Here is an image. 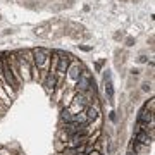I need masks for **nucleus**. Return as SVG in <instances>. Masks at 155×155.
Instances as JSON below:
<instances>
[{
    "label": "nucleus",
    "instance_id": "1",
    "mask_svg": "<svg viewBox=\"0 0 155 155\" xmlns=\"http://www.w3.org/2000/svg\"><path fill=\"white\" fill-rule=\"evenodd\" d=\"M33 62L40 71H48L50 67V55L52 52L48 48H33Z\"/></svg>",
    "mask_w": 155,
    "mask_h": 155
},
{
    "label": "nucleus",
    "instance_id": "2",
    "mask_svg": "<svg viewBox=\"0 0 155 155\" xmlns=\"http://www.w3.org/2000/svg\"><path fill=\"white\" fill-rule=\"evenodd\" d=\"M91 81H93V76L90 74L88 69H84L83 67L81 76L78 78V81H76V88H74V91H76V93H84V91H88Z\"/></svg>",
    "mask_w": 155,
    "mask_h": 155
},
{
    "label": "nucleus",
    "instance_id": "3",
    "mask_svg": "<svg viewBox=\"0 0 155 155\" xmlns=\"http://www.w3.org/2000/svg\"><path fill=\"white\" fill-rule=\"evenodd\" d=\"M69 64H71L69 55H67L66 52L59 50V62H57V71H55L57 76H66V71H67V67H69Z\"/></svg>",
    "mask_w": 155,
    "mask_h": 155
},
{
    "label": "nucleus",
    "instance_id": "4",
    "mask_svg": "<svg viewBox=\"0 0 155 155\" xmlns=\"http://www.w3.org/2000/svg\"><path fill=\"white\" fill-rule=\"evenodd\" d=\"M81 71H83V64L79 61H71L69 67H67V78L71 79V81H78V78L81 76Z\"/></svg>",
    "mask_w": 155,
    "mask_h": 155
},
{
    "label": "nucleus",
    "instance_id": "5",
    "mask_svg": "<svg viewBox=\"0 0 155 155\" xmlns=\"http://www.w3.org/2000/svg\"><path fill=\"white\" fill-rule=\"evenodd\" d=\"M67 28H69V36L74 40H79L86 31L83 24H78V22H67Z\"/></svg>",
    "mask_w": 155,
    "mask_h": 155
},
{
    "label": "nucleus",
    "instance_id": "6",
    "mask_svg": "<svg viewBox=\"0 0 155 155\" xmlns=\"http://www.w3.org/2000/svg\"><path fill=\"white\" fill-rule=\"evenodd\" d=\"M55 84H57V74H54V72H48L47 74V78H45L43 81V86L45 90H47V93H54L55 91Z\"/></svg>",
    "mask_w": 155,
    "mask_h": 155
},
{
    "label": "nucleus",
    "instance_id": "7",
    "mask_svg": "<svg viewBox=\"0 0 155 155\" xmlns=\"http://www.w3.org/2000/svg\"><path fill=\"white\" fill-rule=\"evenodd\" d=\"M84 114H86V121L90 122H93L97 121V119H100V110H98V107L97 105H88L86 109H84Z\"/></svg>",
    "mask_w": 155,
    "mask_h": 155
},
{
    "label": "nucleus",
    "instance_id": "8",
    "mask_svg": "<svg viewBox=\"0 0 155 155\" xmlns=\"http://www.w3.org/2000/svg\"><path fill=\"white\" fill-rule=\"evenodd\" d=\"M133 140H134V141H138V143H141V145H147V147H150V145H152V141H153V138H152V136H148L145 131L133 133Z\"/></svg>",
    "mask_w": 155,
    "mask_h": 155
},
{
    "label": "nucleus",
    "instance_id": "9",
    "mask_svg": "<svg viewBox=\"0 0 155 155\" xmlns=\"http://www.w3.org/2000/svg\"><path fill=\"white\" fill-rule=\"evenodd\" d=\"M114 64H116V67H122L124 66V62H126L127 59V52L126 50H121V48H117L116 52H114Z\"/></svg>",
    "mask_w": 155,
    "mask_h": 155
},
{
    "label": "nucleus",
    "instance_id": "10",
    "mask_svg": "<svg viewBox=\"0 0 155 155\" xmlns=\"http://www.w3.org/2000/svg\"><path fill=\"white\" fill-rule=\"evenodd\" d=\"M129 148L133 150L134 153H138V155H147L150 152V147H147V145H141V143H138V141H131V147Z\"/></svg>",
    "mask_w": 155,
    "mask_h": 155
},
{
    "label": "nucleus",
    "instance_id": "11",
    "mask_svg": "<svg viewBox=\"0 0 155 155\" xmlns=\"http://www.w3.org/2000/svg\"><path fill=\"white\" fill-rule=\"evenodd\" d=\"M136 121L145 122V124H153V114H150L148 110L141 109V110L138 112V119H136Z\"/></svg>",
    "mask_w": 155,
    "mask_h": 155
},
{
    "label": "nucleus",
    "instance_id": "12",
    "mask_svg": "<svg viewBox=\"0 0 155 155\" xmlns=\"http://www.w3.org/2000/svg\"><path fill=\"white\" fill-rule=\"evenodd\" d=\"M21 5L24 9H29V11H40V9H43V7L40 5L38 0H22Z\"/></svg>",
    "mask_w": 155,
    "mask_h": 155
},
{
    "label": "nucleus",
    "instance_id": "13",
    "mask_svg": "<svg viewBox=\"0 0 155 155\" xmlns=\"http://www.w3.org/2000/svg\"><path fill=\"white\" fill-rule=\"evenodd\" d=\"M104 86H105L107 102H109V104H114V84H112V81H107V83H104Z\"/></svg>",
    "mask_w": 155,
    "mask_h": 155
},
{
    "label": "nucleus",
    "instance_id": "14",
    "mask_svg": "<svg viewBox=\"0 0 155 155\" xmlns=\"http://www.w3.org/2000/svg\"><path fill=\"white\" fill-rule=\"evenodd\" d=\"M83 150H84V147H78V148H74V147H66L61 153H57V155H79Z\"/></svg>",
    "mask_w": 155,
    "mask_h": 155
},
{
    "label": "nucleus",
    "instance_id": "15",
    "mask_svg": "<svg viewBox=\"0 0 155 155\" xmlns=\"http://www.w3.org/2000/svg\"><path fill=\"white\" fill-rule=\"evenodd\" d=\"M126 86L127 90H134L136 86H138V76H129L126 81Z\"/></svg>",
    "mask_w": 155,
    "mask_h": 155
},
{
    "label": "nucleus",
    "instance_id": "16",
    "mask_svg": "<svg viewBox=\"0 0 155 155\" xmlns=\"http://www.w3.org/2000/svg\"><path fill=\"white\" fill-rule=\"evenodd\" d=\"M140 98H141V91H140V90H133L131 95H129V102H131V104H138Z\"/></svg>",
    "mask_w": 155,
    "mask_h": 155
},
{
    "label": "nucleus",
    "instance_id": "17",
    "mask_svg": "<svg viewBox=\"0 0 155 155\" xmlns=\"http://www.w3.org/2000/svg\"><path fill=\"white\" fill-rule=\"evenodd\" d=\"M48 11L50 12H61V11H64V4L62 2H54L52 5H48Z\"/></svg>",
    "mask_w": 155,
    "mask_h": 155
},
{
    "label": "nucleus",
    "instance_id": "18",
    "mask_svg": "<svg viewBox=\"0 0 155 155\" xmlns=\"http://www.w3.org/2000/svg\"><path fill=\"white\" fill-rule=\"evenodd\" d=\"M140 91H143V93H147V91H148V93H152V91H153V84H152V81H148V79H147V81L141 84V90H140Z\"/></svg>",
    "mask_w": 155,
    "mask_h": 155
},
{
    "label": "nucleus",
    "instance_id": "19",
    "mask_svg": "<svg viewBox=\"0 0 155 155\" xmlns=\"http://www.w3.org/2000/svg\"><path fill=\"white\" fill-rule=\"evenodd\" d=\"M143 109H145V110H148L150 114H153V112H155V100H153V98H150V102L143 107Z\"/></svg>",
    "mask_w": 155,
    "mask_h": 155
},
{
    "label": "nucleus",
    "instance_id": "20",
    "mask_svg": "<svg viewBox=\"0 0 155 155\" xmlns=\"http://www.w3.org/2000/svg\"><path fill=\"white\" fill-rule=\"evenodd\" d=\"M134 43H136V38L134 36H126L124 38V45L126 47H134Z\"/></svg>",
    "mask_w": 155,
    "mask_h": 155
},
{
    "label": "nucleus",
    "instance_id": "21",
    "mask_svg": "<svg viewBox=\"0 0 155 155\" xmlns=\"http://www.w3.org/2000/svg\"><path fill=\"white\" fill-rule=\"evenodd\" d=\"M66 147H67V145L64 143V141H61V140H55V150L59 152V153H61V152L66 148Z\"/></svg>",
    "mask_w": 155,
    "mask_h": 155
},
{
    "label": "nucleus",
    "instance_id": "22",
    "mask_svg": "<svg viewBox=\"0 0 155 155\" xmlns=\"http://www.w3.org/2000/svg\"><path fill=\"white\" fill-rule=\"evenodd\" d=\"M112 38L116 40V41H121V40H124V33L122 31H116V33L112 35Z\"/></svg>",
    "mask_w": 155,
    "mask_h": 155
},
{
    "label": "nucleus",
    "instance_id": "23",
    "mask_svg": "<svg viewBox=\"0 0 155 155\" xmlns=\"http://www.w3.org/2000/svg\"><path fill=\"white\" fill-rule=\"evenodd\" d=\"M104 72V83H107V81H112L110 78H112V74H110V71L109 69H105V71H102Z\"/></svg>",
    "mask_w": 155,
    "mask_h": 155
},
{
    "label": "nucleus",
    "instance_id": "24",
    "mask_svg": "<svg viewBox=\"0 0 155 155\" xmlns=\"http://www.w3.org/2000/svg\"><path fill=\"white\" fill-rule=\"evenodd\" d=\"M136 62H138V64H147V62H148V55L141 54V55H140L138 59H136Z\"/></svg>",
    "mask_w": 155,
    "mask_h": 155
},
{
    "label": "nucleus",
    "instance_id": "25",
    "mask_svg": "<svg viewBox=\"0 0 155 155\" xmlns=\"http://www.w3.org/2000/svg\"><path fill=\"white\" fill-rule=\"evenodd\" d=\"M104 64H105V61L102 59V61H98L97 64H95V71L97 72H102V67H104Z\"/></svg>",
    "mask_w": 155,
    "mask_h": 155
},
{
    "label": "nucleus",
    "instance_id": "26",
    "mask_svg": "<svg viewBox=\"0 0 155 155\" xmlns=\"http://www.w3.org/2000/svg\"><path fill=\"white\" fill-rule=\"evenodd\" d=\"M147 78H153V62H150V67H148V71H147Z\"/></svg>",
    "mask_w": 155,
    "mask_h": 155
},
{
    "label": "nucleus",
    "instance_id": "27",
    "mask_svg": "<svg viewBox=\"0 0 155 155\" xmlns=\"http://www.w3.org/2000/svg\"><path fill=\"white\" fill-rule=\"evenodd\" d=\"M109 119H110L112 122H117V116H116V110H110V112H109Z\"/></svg>",
    "mask_w": 155,
    "mask_h": 155
},
{
    "label": "nucleus",
    "instance_id": "28",
    "mask_svg": "<svg viewBox=\"0 0 155 155\" xmlns=\"http://www.w3.org/2000/svg\"><path fill=\"white\" fill-rule=\"evenodd\" d=\"M79 50H83V52H90V50H93V47H90V45H78Z\"/></svg>",
    "mask_w": 155,
    "mask_h": 155
},
{
    "label": "nucleus",
    "instance_id": "29",
    "mask_svg": "<svg viewBox=\"0 0 155 155\" xmlns=\"http://www.w3.org/2000/svg\"><path fill=\"white\" fill-rule=\"evenodd\" d=\"M129 72H131V76H140V74H141V71H140L138 67H133Z\"/></svg>",
    "mask_w": 155,
    "mask_h": 155
},
{
    "label": "nucleus",
    "instance_id": "30",
    "mask_svg": "<svg viewBox=\"0 0 155 155\" xmlns=\"http://www.w3.org/2000/svg\"><path fill=\"white\" fill-rule=\"evenodd\" d=\"M5 110H7V105L0 102V116H4V114H5Z\"/></svg>",
    "mask_w": 155,
    "mask_h": 155
},
{
    "label": "nucleus",
    "instance_id": "31",
    "mask_svg": "<svg viewBox=\"0 0 155 155\" xmlns=\"http://www.w3.org/2000/svg\"><path fill=\"white\" fill-rule=\"evenodd\" d=\"M153 43H155V36L152 35V36L148 38V45H150V48H152V50H153Z\"/></svg>",
    "mask_w": 155,
    "mask_h": 155
},
{
    "label": "nucleus",
    "instance_id": "32",
    "mask_svg": "<svg viewBox=\"0 0 155 155\" xmlns=\"http://www.w3.org/2000/svg\"><path fill=\"white\" fill-rule=\"evenodd\" d=\"M12 33H16V31H14L12 28H7V29H4V33H2V35H4V36H7V35H12Z\"/></svg>",
    "mask_w": 155,
    "mask_h": 155
},
{
    "label": "nucleus",
    "instance_id": "33",
    "mask_svg": "<svg viewBox=\"0 0 155 155\" xmlns=\"http://www.w3.org/2000/svg\"><path fill=\"white\" fill-rule=\"evenodd\" d=\"M2 71H4V59H2V54H0V79H2Z\"/></svg>",
    "mask_w": 155,
    "mask_h": 155
},
{
    "label": "nucleus",
    "instance_id": "34",
    "mask_svg": "<svg viewBox=\"0 0 155 155\" xmlns=\"http://www.w3.org/2000/svg\"><path fill=\"white\" fill-rule=\"evenodd\" d=\"M0 155H12V153L7 148H2V147H0Z\"/></svg>",
    "mask_w": 155,
    "mask_h": 155
},
{
    "label": "nucleus",
    "instance_id": "35",
    "mask_svg": "<svg viewBox=\"0 0 155 155\" xmlns=\"http://www.w3.org/2000/svg\"><path fill=\"white\" fill-rule=\"evenodd\" d=\"M119 69H121V72H119L121 78H124V76H126V69H124V67H119Z\"/></svg>",
    "mask_w": 155,
    "mask_h": 155
},
{
    "label": "nucleus",
    "instance_id": "36",
    "mask_svg": "<svg viewBox=\"0 0 155 155\" xmlns=\"http://www.w3.org/2000/svg\"><path fill=\"white\" fill-rule=\"evenodd\" d=\"M90 155H102V153H100L98 150H91V152H90Z\"/></svg>",
    "mask_w": 155,
    "mask_h": 155
},
{
    "label": "nucleus",
    "instance_id": "37",
    "mask_svg": "<svg viewBox=\"0 0 155 155\" xmlns=\"http://www.w3.org/2000/svg\"><path fill=\"white\" fill-rule=\"evenodd\" d=\"M126 155H138V153H134V152H133V150H131V148H129V150H127V153Z\"/></svg>",
    "mask_w": 155,
    "mask_h": 155
},
{
    "label": "nucleus",
    "instance_id": "38",
    "mask_svg": "<svg viewBox=\"0 0 155 155\" xmlns=\"http://www.w3.org/2000/svg\"><path fill=\"white\" fill-rule=\"evenodd\" d=\"M131 2H133V4H140V2H141V0H131Z\"/></svg>",
    "mask_w": 155,
    "mask_h": 155
},
{
    "label": "nucleus",
    "instance_id": "39",
    "mask_svg": "<svg viewBox=\"0 0 155 155\" xmlns=\"http://www.w3.org/2000/svg\"><path fill=\"white\" fill-rule=\"evenodd\" d=\"M48 2H55V0H48Z\"/></svg>",
    "mask_w": 155,
    "mask_h": 155
},
{
    "label": "nucleus",
    "instance_id": "40",
    "mask_svg": "<svg viewBox=\"0 0 155 155\" xmlns=\"http://www.w3.org/2000/svg\"><path fill=\"white\" fill-rule=\"evenodd\" d=\"M121 2H127V0H121Z\"/></svg>",
    "mask_w": 155,
    "mask_h": 155
},
{
    "label": "nucleus",
    "instance_id": "41",
    "mask_svg": "<svg viewBox=\"0 0 155 155\" xmlns=\"http://www.w3.org/2000/svg\"><path fill=\"white\" fill-rule=\"evenodd\" d=\"M0 21H2V16H0Z\"/></svg>",
    "mask_w": 155,
    "mask_h": 155
},
{
    "label": "nucleus",
    "instance_id": "42",
    "mask_svg": "<svg viewBox=\"0 0 155 155\" xmlns=\"http://www.w3.org/2000/svg\"><path fill=\"white\" fill-rule=\"evenodd\" d=\"M21 2H22V0H21Z\"/></svg>",
    "mask_w": 155,
    "mask_h": 155
}]
</instances>
